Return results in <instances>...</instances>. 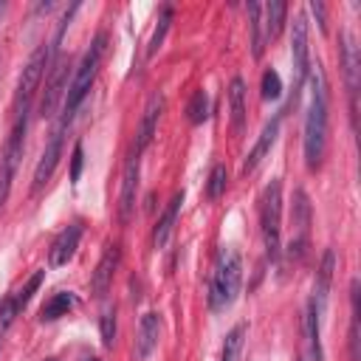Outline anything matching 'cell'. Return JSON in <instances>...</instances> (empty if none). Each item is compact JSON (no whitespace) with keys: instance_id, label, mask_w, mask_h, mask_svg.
<instances>
[{"instance_id":"cell-1","label":"cell","mask_w":361,"mask_h":361,"mask_svg":"<svg viewBox=\"0 0 361 361\" xmlns=\"http://www.w3.org/2000/svg\"><path fill=\"white\" fill-rule=\"evenodd\" d=\"M313 90H310V104H307V116H305V164L310 169H316L324 158V147H327V85L324 76L319 71L316 62V73H313Z\"/></svg>"},{"instance_id":"cell-2","label":"cell","mask_w":361,"mask_h":361,"mask_svg":"<svg viewBox=\"0 0 361 361\" xmlns=\"http://www.w3.org/2000/svg\"><path fill=\"white\" fill-rule=\"evenodd\" d=\"M240 282H243V259H240L237 248L223 245L217 251L212 279H209V307L214 313L231 307L240 293Z\"/></svg>"},{"instance_id":"cell-3","label":"cell","mask_w":361,"mask_h":361,"mask_svg":"<svg viewBox=\"0 0 361 361\" xmlns=\"http://www.w3.org/2000/svg\"><path fill=\"white\" fill-rule=\"evenodd\" d=\"M104 48H107V34L102 31V34H96V39L90 42V48L85 51L82 62L76 65L73 79H71L68 93H65V116H62V121H65V124H68V118L73 116V110L82 104V99L87 96V90H90V85H93V79H96V73H99V65H102Z\"/></svg>"},{"instance_id":"cell-4","label":"cell","mask_w":361,"mask_h":361,"mask_svg":"<svg viewBox=\"0 0 361 361\" xmlns=\"http://www.w3.org/2000/svg\"><path fill=\"white\" fill-rule=\"evenodd\" d=\"M259 231L265 243V254L274 262L282 251V183L274 178L259 195Z\"/></svg>"},{"instance_id":"cell-5","label":"cell","mask_w":361,"mask_h":361,"mask_svg":"<svg viewBox=\"0 0 361 361\" xmlns=\"http://www.w3.org/2000/svg\"><path fill=\"white\" fill-rule=\"evenodd\" d=\"M51 62H54V56H51V48H45V45H39L28 56V62H25V68L20 73V82H17V96H14L17 116H28V104H31V99H34L39 82H42V73H45V68Z\"/></svg>"},{"instance_id":"cell-6","label":"cell","mask_w":361,"mask_h":361,"mask_svg":"<svg viewBox=\"0 0 361 361\" xmlns=\"http://www.w3.org/2000/svg\"><path fill=\"white\" fill-rule=\"evenodd\" d=\"M23 138H25V116H17L14 121V130L6 141V149L0 155V209L6 206L8 200V192H11V180H14V172H17V164L23 158Z\"/></svg>"},{"instance_id":"cell-7","label":"cell","mask_w":361,"mask_h":361,"mask_svg":"<svg viewBox=\"0 0 361 361\" xmlns=\"http://www.w3.org/2000/svg\"><path fill=\"white\" fill-rule=\"evenodd\" d=\"M290 56H293L296 87H299L307 79V71H310V48H307V20H305V14H296L293 25H290Z\"/></svg>"},{"instance_id":"cell-8","label":"cell","mask_w":361,"mask_h":361,"mask_svg":"<svg viewBox=\"0 0 361 361\" xmlns=\"http://www.w3.org/2000/svg\"><path fill=\"white\" fill-rule=\"evenodd\" d=\"M68 59H59L56 65H54V71H51V76H48V82H45V90H42V99H39V116L42 118H48V116H54V110H56V104H59V99L68 93Z\"/></svg>"},{"instance_id":"cell-9","label":"cell","mask_w":361,"mask_h":361,"mask_svg":"<svg viewBox=\"0 0 361 361\" xmlns=\"http://www.w3.org/2000/svg\"><path fill=\"white\" fill-rule=\"evenodd\" d=\"M62 130H65V121H59V127L51 133V138H48V144H45V149L39 155V164L34 169V192H39L51 180V175H54V169L59 164V155H62Z\"/></svg>"},{"instance_id":"cell-10","label":"cell","mask_w":361,"mask_h":361,"mask_svg":"<svg viewBox=\"0 0 361 361\" xmlns=\"http://www.w3.org/2000/svg\"><path fill=\"white\" fill-rule=\"evenodd\" d=\"M79 237H82V226H79V223L65 226V228L56 234V240L51 243L48 265H51V268H62V265H68V262L73 259L76 248H79Z\"/></svg>"},{"instance_id":"cell-11","label":"cell","mask_w":361,"mask_h":361,"mask_svg":"<svg viewBox=\"0 0 361 361\" xmlns=\"http://www.w3.org/2000/svg\"><path fill=\"white\" fill-rule=\"evenodd\" d=\"M341 65H344V82L350 93V116L355 127V93H358V48L350 34H341Z\"/></svg>"},{"instance_id":"cell-12","label":"cell","mask_w":361,"mask_h":361,"mask_svg":"<svg viewBox=\"0 0 361 361\" xmlns=\"http://www.w3.org/2000/svg\"><path fill=\"white\" fill-rule=\"evenodd\" d=\"M118 262H121V248H118V243H110V245L104 248V254H102V259H99L93 276H90V290H93V296H104V293H107Z\"/></svg>"},{"instance_id":"cell-13","label":"cell","mask_w":361,"mask_h":361,"mask_svg":"<svg viewBox=\"0 0 361 361\" xmlns=\"http://www.w3.org/2000/svg\"><path fill=\"white\" fill-rule=\"evenodd\" d=\"M138 152L133 158H127L124 164V175H121V197H118V217L130 220L133 209H135V192H138Z\"/></svg>"},{"instance_id":"cell-14","label":"cell","mask_w":361,"mask_h":361,"mask_svg":"<svg viewBox=\"0 0 361 361\" xmlns=\"http://www.w3.org/2000/svg\"><path fill=\"white\" fill-rule=\"evenodd\" d=\"M164 104H166V99L161 96V93H152L149 96V102H147V107H144V116H141V124H138V141H135V152H141L149 141H152V135H155V130H158V118H161V113H164Z\"/></svg>"},{"instance_id":"cell-15","label":"cell","mask_w":361,"mask_h":361,"mask_svg":"<svg viewBox=\"0 0 361 361\" xmlns=\"http://www.w3.org/2000/svg\"><path fill=\"white\" fill-rule=\"evenodd\" d=\"M276 135H279V116H276V118H271V121L262 127V133H259L257 144L251 147V152H248V155H245V161H243V175H251V172L262 164V158L271 152V147H274Z\"/></svg>"},{"instance_id":"cell-16","label":"cell","mask_w":361,"mask_h":361,"mask_svg":"<svg viewBox=\"0 0 361 361\" xmlns=\"http://www.w3.org/2000/svg\"><path fill=\"white\" fill-rule=\"evenodd\" d=\"M158 333H161L158 313H144L141 316V324H138V338H135V358L138 361H147L149 358V353L158 344Z\"/></svg>"},{"instance_id":"cell-17","label":"cell","mask_w":361,"mask_h":361,"mask_svg":"<svg viewBox=\"0 0 361 361\" xmlns=\"http://www.w3.org/2000/svg\"><path fill=\"white\" fill-rule=\"evenodd\" d=\"M180 203H183V192H175V195L169 197L166 209L161 212L158 226H155V231H152V243H155V248H164V245L169 243V234H172V228H175V220H178Z\"/></svg>"},{"instance_id":"cell-18","label":"cell","mask_w":361,"mask_h":361,"mask_svg":"<svg viewBox=\"0 0 361 361\" xmlns=\"http://www.w3.org/2000/svg\"><path fill=\"white\" fill-rule=\"evenodd\" d=\"M228 110H231V130L240 135L245 130V118H248V107H245V82L240 76L231 79L228 85Z\"/></svg>"},{"instance_id":"cell-19","label":"cell","mask_w":361,"mask_h":361,"mask_svg":"<svg viewBox=\"0 0 361 361\" xmlns=\"http://www.w3.org/2000/svg\"><path fill=\"white\" fill-rule=\"evenodd\" d=\"M333 265H336V254H333V248H327L324 257H322V265L316 271V288H313V302L319 307H324V302H327L330 279H333Z\"/></svg>"},{"instance_id":"cell-20","label":"cell","mask_w":361,"mask_h":361,"mask_svg":"<svg viewBox=\"0 0 361 361\" xmlns=\"http://www.w3.org/2000/svg\"><path fill=\"white\" fill-rule=\"evenodd\" d=\"M248 20H251V51L254 56H262L268 45V34H265V11L259 3H248Z\"/></svg>"},{"instance_id":"cell-21","label":"cell","mask_w":361,"mask_h":361,"mask_svg":"<svg viewBox=\"0 0 361 361\" xmlns=\"http://www.w3.org/2000/svg\"><path fill=\"white\" fill-rule=\"evenodd\" d=\"M319 313H322V307L310 299V302H307V310H305V336H307V344H310V355H313V361H324L322 341H319Z\"/></svg>"},{"instance_id":"cell-22","label":"cell","mask_w":361,"mask_h":361,"mask_svg":"<svg viewBox=\"0 0 361 361\" xmlns=\"http://www.w3.org/2000/svg\"><path fill=\"white\" fill-rule=\"evenodd\" d=\"M76 305V296L71 290H59L54 293L42 307H39V322H54L59 316H68V310Z\"/></svg>"},{"instance_id":"cell-23","label":"cell","mask_w":361,"mask_h":361,"mask_svg":"<svg viewBox=\"0 0 361 361\" xmlns=\"http://www.w3.org/2000/svg\"><path fill=\"white\" fill-rule=\"evenodd\" d=\"M245 333H248V324L240 322L228 330L226 341H223V353H220V361H240L243 355V344H245Z\"/></svg>"},{"instance_id":"cell-24","label":"cell","mask_w":361,"mask_h":361,"mask_svg":"<svg viewBox=\"0 0 361 361\" xmlns=\"http://www.w3.org/2000/svg\"><path fill=\"white\" fill-rule=\"evenodd\" d=\"M265 11V34H268V42L279 37L282 25H285V14H288V6L282 0H271L268 6H262Z\"/></svg>"},{"instance_id":"cell-25","label":"cell","mask_w":361,"mask_h":361,"mask_svg":"<svg viewBox=\"0 0 361 361\" xmlns=\"http://www.w3.org/2000/svg\"><path fill=\"white\" fill-rule=\"evenodd\" d=\"M186 116H189L192 124H203L206 121V116H209V96H206V90H195L192 93V99L186 104Z\"/></svg>"},{"instance_id":"cell-26","label":"cell","mask_w":361,"mask_h":361,"mask_svg":"<svg viewBox=\"0 0 361 361\" xmlns=\"http://www.w3.org/2000/svg\"><path fill=\"white\" fill-rule=\"evenodd\" d=\"M169 20H172V8L164 6V8H161V17H158V25H155V31H152V37H149V42H147V56H155V51L161 48L164 34H166V28H169Z\"/></svg>"},{"instance_id":"cell-27","label":"cell","mask_w":361,"mask_h":361,"mask_svg":"<svg viewBox=\"0 0 361 361\" xmlns=\"http://www.w3.org/2000/svg\"><path fill=\"white\" fill-rule=\"evenodd\" d=\"M226 183H228V172L223 164H214L212 172H209V183H206V197H220L226 192Z\"/></svg>"},{"instance_id":"cell-28","label":"cell","mask_w":361,"mask_h":361,"mask_svg":"<svg viewBox=\"0 0 361 361\" xmlns=\"http://www.w3.org/2000/svg\"><path fill=\"white\" fill-rule=\"evenodd\" d=\"M42 276H45V271H34V274L28 276V282H25V285H23L20 290H14V293H11V299H14V305H17L20 310H23L25 305H28V299L34 296V290H37V288L42 285Z\"/></svg>"},{"instance_id":"cell-29","label":"cell","mask_w":361,"mask_h":361,"mask_svg":"<svg viewBox=\"0 0 361 361\" xmlns=\"http://www.w3.org/2000/svg\"><path fill=\"white\" fill-rule=\"evenodd\" d=\"M262 96H265V99H279V96H282V79H279V73L271 71V68L262 73Z\"/></svg>"},{"instance_id":"cell-30","label":"cell","mask_w":361,"mask_h":361,"mask_svg":"<svg viewBox=\"0 0 361 361\" xmlns=\"http://www.w3.org/2000/svg\"><path fill=\"white\" fill-rule=\"evenodd\" d=\"M99 327H102V341H104V347H113V338H116V307H104Z\"/></svg>"},{"instance_id":"cell-31","label":"cell","mask_w":361,"mask_h":361,"mask_svg":"<svg viewBox=\"0 0 361 361\" xmlns=\"http://www.w3.org/2000/svg\"><path fill=\"white\" fill-rule=\"evenodd\" d=\"M17 313H20V307L14 305V299H11V296L0 302V336L11 327V322H14V316H17Z\"/></svg>"},{"instance_id":"cell-32","label":"cell","mask_w":361,"mask_h":361,"mask_svg":"<svg viewBox=\"0 0 361 361\" xmlns=\"http://www.w3.org/2000/svg\"><path fill=\"white\" fill-rule=\"evenodd\" d=\"M82 164H85V147L76 144V147H73V158H71V180H73V183H76L79 175H82Z\"/></svg>"},{"instance_id":"cell-33","label":"cell","mask_w":361,"mask_h":361,"mask_svg":"<svg viewBox=\"0 0 361 361\" xmlns=\"http://www.w3.org/2000/svg\"><path fill=\"white\" fill-rule=\"evenodd\" d=\"M310 11L316 14L319 28H322V31H327V23H324V6H322V3H316V0H310Z\"/></svg>"},{"instance_id":"cell-34","label":"cell","mask_w":361,"mask_h":361,"mask_svg":"<svg viewBox=\"0 0 361 361\" xmlns=\"http://www.w3.org/2000/svg\"><path fill=\"white\" fill-rule=\"evenodd\" d=\"M85 361H99V358H93V355H90V358H85Z\"/></svg>"},{"instance_id":"cell-35","label":"cell","mask_w":361,"mask_h":361,"mask_svg":"<svg viewBox=\"0 0 361 361\" xmlns=\"http://www.w3.org/2000/svg\"><path fill=\"white\" fill-rule=\"evenodd\" d=\"M3 8H6V6H3V3H0V14H3Z\"/></svg>"}]
</instances>
